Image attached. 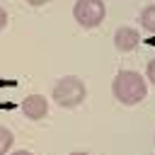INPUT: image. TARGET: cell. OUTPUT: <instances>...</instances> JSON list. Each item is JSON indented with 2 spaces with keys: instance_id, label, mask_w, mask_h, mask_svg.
<instances>
[{
  "instance_id": "6da1fadb",
  "label": "cell",
  "mask_w": 155,
  "mask_h": 155,
  "mask_svg": "<svg viewBox=\"0 0 155 155\" xmlns=\"http://www.w3.org/2000/svg\"><path fill=\"white\" fill-rule=\"evenodd\" d=\"M111 92H114V97H116L121 104H128V107L143 102L145 94H148L145 82H143V78H140L136 70H121V73L114 78Z\"/></svg>"
},
{
  "instance_id": "30bf717a",
  "label": "cell",
  "mask_w": 155,
  "mask_h": 155,
  "mask_svg": "<svg viewBox=\"0 0 155 155\" xmlns=\"http://www.w3.org/2000/svg\"><path fill=\"white\" fill-rule=\"evenodd\" d=\"M29 5H44V2H48V0H27Z\"/></svg>"
},
{
  "instance_id": "5b68a950",
  "label": "cell",
  "mask_w": 155,
  "mask_h": 155,
  "mask_svg": "<svg viewBox=\"0 0 155 155\" xmlns=\"http://www.w3.org/2000/svg\"><path fill=\"white\" fill-rule=\"evenodd\" d=\"M138 41H140V36H138V31L131 29V27H121V29H116V34H114V44H116L119 51H133V48L138 46Z\"/></svg>"
},
{
  "instance_id": "ba28073f",
  "label": "cell",
  "mask_w": 155,
  "mask_h": 155,
  "mask_svg": "<svg viewBox=\"0 0 155 155\" xmlns=\"http://www.w3.org/2000/svg\"><path fill=\"white\" fill-rule=\"evenodd\" d=\"M148 78H150V82L155 85V58L148 63Z\"/></svg>"
},
{
  "instance_id": "52a82bcc",
  "label": "cell",
  "mask_w": 155,
  "mask_h": 155,
  "mask_svg": "<svg viewBox=\"0 0 155 155\" xmlns=\"http://www.w3.org/2000/svg\"><path fill=\"white\" fill-rule=\"evenodd\" d=\"M12 140H15V136H12V131L10 128H2L0 126V155H5L10 148H12Z\"/></svg>"
},
{
  "instance_id": "8992f818",
  "label": "cell",
  "mask_w": 155,
  "mask_h": 155,
  "mask_svg": "<svg viewBox=\"0 0 155 155\" xmlns=\"http://www.w3.org/2000/svg\"><path fill=\"white\" fill-rule=\"evenodd\" d=\"M140 24H143L150 34H155V5H148V7L140 12Z\"/></svg>"
},
{
  "instance_id": "8fae6325",
  "label": "cell",
  "mask_w": 155,
  "mask_h": 155,
  "mask_svg": "<svg viewBox=\"0 0 155 155\" xmlns=\"http://www.w3.org/2000/svg\"><path fill=\"white\" fill-rule=\"evenodd\" d=\"M12 155H31L29 150H17V153H12Z\"/></svg>"
},
{
  "instance_id": "3957f363",
  "label": "cell",
  "mask_w": 155,
  "mask_h": 155,
  "mask_svg": "<svg viewBox=\"0 0 155 155\" xmlns=\"http://www.w3.org/2000/svg\"><path fill=\"white\" fill-rule=\"evenodd\" d=\"M104 2L102 0H78L73 7V17L78 19L80 27H97L104 19Z\"/></svg>"
},
{
  "instance_id": "7c38bea8",
  "label": "cell",
  "mask_w": 155,
  "mask_h": 155,
  "mask_svg": "<svg viewBox=\"0 0 155 155\" xmlns=\"http://www.w3.org/2000/svg\"><path fill=\"white\" fill-rule=\"evenodd\" d=\"M70 155H87V153H70Z\"/></svg>"
},
{
  "instance_id": "7a4b0ae2",
  "label": "cell",
  "mask_w": 155,
  "mask_h": 155,
  "mask_svg": "<svg viewBox=\"0 0 155 155\" xmlns=\"http://www.w3.org/2000/svg\"><path fill=\"white\" fill-rule=\"evenodd\" d=\"M85 97H87V90H85L82 80L73 78V75H68V78L58 80V85L53 87V99H56V104L68 107V109H73V107H78V104H82V99H85Z\"/></svg>"
},
{
  "instance_id": "277c9868",
  "label": "cell",
  "mask_w": 155,
  "mask_h": 155,
  "mask_svg": "<svg viewBox=\"0 0 155 155\" xmlns=\"http://www.w3.org/2000/svg\"><path fill=\"white\" fill-rule=\"evenodd\" d=\"M22 111H24V116H27V119L39 121V119H44V116H46L48 104H46V99H44L41 94H29V97H24V102H22Z\"/></svg>"
},
{
  "instance_id": "9c48e42d",
  "label": "cell",
  "mask_w": 155,
  "mask_h": 155,
  "mask_svg": "<svg viewBox=\"0 0 155 155\" xmlns=\"http://www.w3.org/2000/svg\"><path fill=\"white\" fill-rule=\"evenodd\" d=\"M5 24H7V12L0 7V29H5Z\"/></svg>"
}]
</instances>
